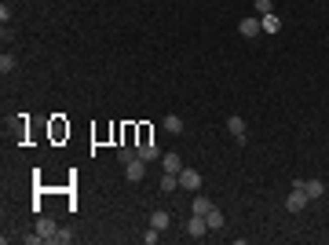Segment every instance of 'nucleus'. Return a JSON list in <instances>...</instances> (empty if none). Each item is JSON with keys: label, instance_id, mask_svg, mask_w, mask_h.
I'll list each match as a JSON object with an SVG mask.
<instances>
[{"label": "nucleus", "instance_id": "f3484780", "mask_svg": "<svg viewBox=\"0 0 329 245\" xmlns=\"http://www.w3.org/2000/svg\"><path fill=\"white\" fill-rule=\"evenodd\" d=\"M176 187H179V176H176V172H165V176H161V190L168 194V190H176Z\"/></svg>", "mask_w": 329, "mask_h": 245}, {"label": "nucleus", "instance_id": "f8f14e48", "mask_svg": "<svg viewBox=\"0 0 329 245\" xmlns=\"http://www.w3.org/2000/svg\"><path fill=\"white\" fill-rule=\"evenodd\" d=\"M205 220H209V231H219V227H223V223H227V216H223V212H219L216 205H212V209L205 212Z\"/></svg>", "mask_w": 329, "mask_h": 245}, {"label": "nucleus", "instance_id": "39448f33", "mask_svg": "<svg viewBox=\"0 0 329 245\" xmlns=\"http://www.w3.org/2000/svg\"><path fill=\"white\" fill-rule=\"evenodd\" d=\"M124 176H128L132 183H139V179L147 176V161H143V158H135V161H128V165H124Z\"/></svg>", "mask_w": 329, "mask_h": 245}, {"label": "nucleus", "instance_id": "0eeeda50", "mask_svg": "<svg viewBox=\"0 0 329 245\" xmlns=\"http://www.w3.org/2000/svg\"><path fill=\"white\" fill-rule=\"evenodd\" d=\"M161 168H165V172H183V158L179 154H161Z\"/></svg>", "mask_w": 329, "mask_h": 245}, {"label": "nucleus", "instance_id": "6e6552de", "mask_svg": "<svg viewBox=\"0 0 329 245\" xmlns=\"http://www.w3.org/2000/svg\"><path fill=\"white\" fill-rule=\"evenodd\" d=\"M139 158H143V161L150 165V161H158V158H161V150H158V146H154L150 139H143V143H139Z\"/></svg>", "mask_w": 329, "mask_h": 245}, {"label": "nucleus", "instance_id": "20e7f679", "mask_svg": "<svg viewBox=\"0 0 329 245\" xmlns=\"http://www.w3.org/2000/svg\"><path fill=\"white\" fill-rule=\"evenodd\" d=\"M293 187H304L307 198H322L325 194V183L322 179H293Z\"/></svg>", "mask_w": 329, "mask_h": 245}, {"label": "nucleus", "instance_id": "1a4fd4ad", "mask_svg": "<svg viewBox=\"0 0 329 245\" xmlns=\"http://www.w3.org/2000/svg\"><path fill=\"white\" fill-rule=\"evenodd\" d=\"M242 37H256V33H263V26H260V19H256V15H253V19H242Z\"/></svg>", "mask_w": 329, "mask_h": 245}, {"label": "nucleus", "instance_id": "aec40b11", "mask_svg": "<svg viewBox=\"0 0 329 245\" xmlns=\"http://www.w3.org/2000/svg\"><path fill=\"white\" fill-rule=\"evenodd\" d=\"M256 19H263V15H271V0H256Z\"/></svg>", "mask_w": 329, "mask_h": 245}, {"label": "nucleus", "instance_id": "f03ea898", "mask_svg": "<svg viewBox=\"0 0 329 245\" xmlns=\"http://www.w3.org/2000/svg\"><path fill=\"white\" fill-rule=\"evenodd\" d=\"M179 187H183V190H201V172H198V168H186V165H183Z\"/></svg>", "mask_w": 329, "mask_h": 245}, {"label": "nucleus", "instance_id": "412c9836", "mask_svg": "<svg viewBox=\"0 0 329 245\" xmlns=\"http://www.w3.org/2000/svg\"><path fill=\"white\" fill-rule=\"evenodd\" d=\"M143 241H147V245H158V241H161V231H158V227H150V231L143 234Z\"/></svg>", "mask_w": 329, "mask_h": 245}, {"label": "nucleus", "instance_id": "9d476101", "mask_svg": "<svg viewBox=\"0 0 329 245\" xmlns=\"http://www.w3.org/2000/svg\"><path fill=\"white\" fill-rule=\"evenodd\" d=\"M161 125H165V132H168V135H183V117H176V114H165Z\"/></svg>", "mask_w": 329, "mask_h": 245}, {"label": "nucleus", "instance_id": "9b49d317", "mask_svg": "<svg viewBox=\"0 0 329 245\" xmlns=\"http://www.w3.org/2000/svg\"><path fill=\"white\" fill-rule=\"evenodd\" d=\"M227 132L234 135V139H245V132H249V128H245V121H242V117H227Z\"/></svg>", "mask_w": 329, "mask_h": 245}, {"label": "nucleus", "instance_id": "7ed1b4c3", "mask_svg": "<svg viewBox=\"0 0 329 245\" xmlns=\"http://www.w3.org/2000/svg\"><path fill=\"white\" fill-rule=\"evenodd\" d=\"M307 202H311V198L304 194V187H293V194L286 198V209H289V212H304V209H307Z\"/></svg>", "mask_w": 329, "mask_h": 245}, {"label": "nucleus", "instance_id": "2eb2a0df", "mask_svg": "<svg viewBox=\"0 0 329 245\" xmlns=\"http://www.w3.org/2000/svg\"><path fill=\"white\" fill-rule=\"evenodd\" d=\"M260 26H263V33H278V29H281V22H278V15H274V11H271V15H263Z\"/></svg>", "mask_w": 329, "mask_h": 245}, {"label": "nucleus", "instance_id": "f257e3e1", "mask_svg": "<svg viewBox=\"0 0 329 245\" xmlns=\"http://www.w3.org/2000/svg\"><path fill=\"white\" fill-rule=\"evenodd\" d=\"M186 234L201 241V238L209 234V220H205V216H194V212H191V220H186Z\"/></svg>", "mask_w": 329, "mask_h": 245}, {"label": "nucleus", "instance_id": "4468645a", "mask_svg": "<svg viewBox=\"0 0 329 245\" xmlns=\"http://www.w3.org/2000/svg\"><path fill=\"white\" fill-rule=\"evenodd\" d=\"M168 223H172V216H168V212H165V209H154V216H150V227H158V231H165Z\"/></svg>", "mask_w": 329, "mask_h": 245}, {"label": "nucleus", "instance_id": "a211bd4d", "mask_svg": "<svg viewBox=\"0 0 329 245\" xmlns=\"http://www.w3.org/2000/svg\"><path fill=\"white\" fill-rule=\"evenodd\" d=\"M52 241H55V245H70V241H73V231H66V227H59Z\"/></svg>", "mask_w": 329, "mask_h": 245}, {"label": "nucleus", "instance_id": "423d86ee", "mask_svg": "<svg viewBox=\"0 0 329 245\" xmlns=\"http://www.w3.org/2000/svg\"><path fill=\"white\" fill-rule=\"evenodd\" d=\"M55 231H59L55 220H48V216H40V220H37V234H40L44 241H52V238H55Z\"/></svg>", "mask_w": 329, "mask_h": 245}, {"label": "nucleus", "instance_id": "6ab92c4d", "mask_svg": "<svg viewBox=\"0 0 329 245\" xmlns=\"http://www.w3.org/2000/svg\"><path fill=\"white\" fill-rule=\"evenodd\" d=\"M11 70H15V59H11V55H0V73H4V77H8Z\"/></svg>", "mask_w": 329, "mask_h": 245}, {"label": "nucleus", "instance_id": "ddd939ff", "mask_svg": "<svg viewBox=\"0 0 329 245\" xmlns=\"http://www.w3.org/2000/svg\"><path fill=\"white\" fill-rule=\"evenodd\" d=\"M209 209H212V202H209V198H205V194H198V198H194V202H191V212H194V216H205V212H209Z\"/></svg>", "mask_w": 329, "mask_h": 245}, {"label": "nucleus", "instance_id": "dca6fc26", "mask_svg": "<svg viewBox=\"0 0 329 245\" xmlns=\"http://www.w3.org/2000/svg\"><path fill=\"white\" fill-rule=\"evenodd\" d=\"M135 158H139V150H132L128 143H124V146L117 150V161H121V165H128V161H135Z\"/></svg>", "mask_w": 329, "mask_h": 245}]
</instances>
